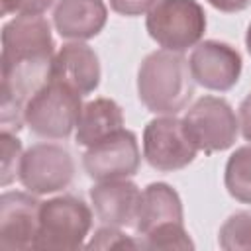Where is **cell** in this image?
<instances>
[{"label":"cell","mask_w":251,"mask_h":251,"mask_svg":"<svg viewBox=\"0 0 251 251\" xmlns=\"http://www.w3.org/2000/svg\"><path fill=\"white\" fill-rule=\"evenodd\" d=\"M55 41L43 16H16L2 27V98L25 102L51 80Z\"/></svg>","instance_id":"cell-1"},{"label":"cell","mask_w":251,"mask_h":251,"mask_svg":"<svg viewBox=\"0 0 251 251\" xmlns=\"http://www.w3.org/2000/svg\"><path fill=\"white\" fill-rule=\"evenodd\" d=\"M137 94L153 114L176 116L184 110L194 94V78L184 55L169 49L149 53L137 71Z\"/></svg>","instance_id":"cell-2"},{"label":"cell","mask_w":251,"mask_h":251,"mask_svg":"<svg viewBox=\"0 0 251 251\" xmlns=\"http://www.w3.org/2000/svg\"><path fill=\"white\" fill-rule=\"evenodd\" d=\"M80 94L59 80L43 84L24 108V120L31 133L43 139H67L80 116Z\"/></svg>","instance_id":"cell-3"},{"label":"cell","mask_w":251,"mask_h":251,"mask_svg":"<svg viewBox=\"0 0 251 251\" xmlns=\"http://www.w3.org/2000/svg\"><path fill=\"white\" fill-rule=\"evenodd\" d=\"M92 227V210L82 198L61 194L41 202L33 249H78Z\"/></svg>","instance_id":"cell-4"},{"label":"cell","mask_w":251,"mask_h":251,"mask_svg":"<svg viewBox=\"0 0 251 251\" xmlns=\"http://www.w3.org/2000/svg\"><path fill=\"white\" fill-rule=\"evenodd\" d=\"M149 37L163 49L182 53L206 31V12L196 0H159L145 18Z\"/></svg>","instance_id":"cell-5"},{"label":"cell","mask_w":251,"mask_h":251,"mask_svg":"<svg viewBox=\"0 0 251 251\" xmlns=\"http://www.w3.org/2000/svg\"><path fill=\"white\" fill-rule=\"evenodd\" d=\"M198 147L190 137L184 120L159 116L143 129V157L149 167L171 173L188 167L196 159Z\"/></svg>","instance_id":"cell-6"},{"label":"cell","mask_w":251,"mask_h":251,"mask_svg":"<svg viewBox=\"0 0 251 251\" xmlns=\"http://www.w3.org/2000/svg\"><path fill=\"white\" fill-rule=\"evenodd\" d=\"M184 124L198 151L218 153L229 149L239 133V118L231 104L220 96L198 98L184 114Z\"/></svg>","instance_id":"cell-7"},{"label":"cell","mask_w":251,"mask_h":251,"mask_svg":"<svg viewBox=\"0 0 251 251\" xmlns=\"http://www.w3.org/2000/svg\"><path fill=\"white\" fill-rule=\"evenodd\" d=\"M75 178L73 155L57 143H35L24 151L18 180L33 194H53Z\"/></svg>","instance_id":"cell-8"},{"label":"cell","mask_w":251,"mask_h":251,"mask_svg":"<svg viewBox=\"0 0 251 251\" xmlns=\"http://www.w3.org/2000/svg\"><path fill=\"white\" fill-rule=\"evenodd\" d=\"M141 163L139 143L133 131L118 129L106 139L86 147L82 155V167L86 175L96 180H118L129 178L137 173Z\"/></svg>","instance_id":"cell-9"},{"label":"cell","mask_w":251,"mask_h":251,"mask_svg":"<svg viewBox=\"0 0 251 251\" xmlns=\"http://www.w3.org/2000/svg\"><path fill=\"white\" fill-rule=\"evenodd\" d=\"M41 202L33 192L8 190L0 196V249L24 251L35 247Z\"/></svg>","instance_id":"cell-10"},{"label":"cell","mask_w":251,"mask_h":251,"mask_svg":"<svg viewBox=\"0 0 251 251\" xmlns=\"http://www.w3.org/2000/svg\"><path fill=\"white\" fill-rule=\"evenodd\" d=\"M194 82L208 90L226 92L233 88L241 75V55L235 47L224 41H200L188 59Z\"/></svg>","instance_id":"cell-11"},{"label":"cell","mask_w":251,"mask_h":251,"mask_svg":"<svg viewBox=\"0 0 251 251\" xmlns=\"http://www.w3.org/2000/svg\"><path fill=\"white\" fill-rule=\"evenodd\" d=\"M141 190L127 178L102 180L90 188V202L102 226L129 227L135 224Z\"/></svg>","instance_id":"cell-12"},{"label":"cell","mask_w":251,"mask_h":251,"mask_svg":"<svg viewBox=\"0 0 251 251\" xmlns=\"http://www.w3.org/2000/svg\"><path fill=\"white\" fill-rule=\"evenodd\" d=\"M51 78L65 82L80 96L94 92L100 84V61L96 51L84 41L65 43L53 57Z\"/></svg>","instance_id":"cell-13"},{"label":"cell","mask_w":251,"mask_h":251,"mask_svg":"<svg viewBox=\"0 0 251 251\" xmlns=\"http://www.w3.org/2000/svg\"><path fill=\"white\" fill-rule=\"evenodd\" d=\"M108 20L104 0H57L53 10V25L61 37L84 41L96 37Z\"/></svg>","instance_id":"cell-14"},{"label":"cell","mask_w":251,"mask_h":251,"mask_svg":"<svg viewBox=\"0 0 251 251\" xmlns=\"http://www.w3.org/2000/svg\"><path fill=\"white\" fill-rule=\"evenodd\" d=\"M165 224H184L182 200L171 184L151 182L141 190L133 227L139 235H145Z\"/></svg>","instance_id":"cell-15"},{"label":"cell","mask_w":251,"mask_h":251,"mask_svg":"<svg viewBox=\"0 0 251 251\" xmlns=\"http://www.w3.org/2000/svg\"><path fill=\"white\" fill-rule=\"evenodd\" d=\"M124 127V112L112 98H94L82 104L75 139L82 147H90Z\"/></svg>","instance_id":"cell-16"},{"label":"cell","mask_w":251,"mask_h":251,"mask_svg":"<svg viewBox=\"0 0 251 251\" xmlns=\"http://www.w3.org/2000/svg\"><path fill=\"white\" fill-rule=\"evenodd\" d=\"M224 184L231 198L241 204H251V145L237 147L224 171Z\"/></svg>","instance_id":"cell-17"},{"label":"cell","mask_w":251,"mask_h":251,"mask_svg":"<svg viewBox=\"0 0 251 251\" xmlns=\"http://www.w3.org/2000/svg\"><path fill=\"white\" fill-rule=\"evenodd\" d=\"M218 243L226 251H251V212L231 214L220 227Z\"/></svg>","instance_id":"cell-18"},{"label":"cell","mask_w":251,"mask_h":251,"mask_svg":"<svg viewBox=\"0 0 251 251\" xmlns=\"http://www.w3.org/2000/svg\"><path fill=\"white\" fill-rule=\"evenodd\" d=\"M141 249H194V243L184 229V224H165L139 239Z\"/></svg>","instance_id":"cell-19"},{"label":"cell","mask_w":251,"mask_h":251,"mask_svg":"<svg viewBox=\"0 0 251 251\" xmlns=\"http://www.w3.org/2000/svg\"><path fill=\"white\" fill-rule=\"evenodd\" d=\"M0 145H2V173H0V182L2 186H8L20 176V165H22V141L18 139L16 133L2 131L0 133Z\"/></svg>","instance_id":"cell-20"},{"label":"cell","mask_w":251,"mask_h":251,"mask_svg":"<svg viewBox=\"0 0 251 251\" xmlns=\"http://www.w3.org/2000/svg\"><path fill=\"white\" fill-rule=\"evenodd\" d=\"M88 249H137L139 241L131 239L129 235H126L124 231H120V227L114 226H102L92 239L86 243Z\"/></svg>","instance_id":"cell-21"},{"label":"cell","mask_w":251,"mask_h":251,"mask_svg":"<svg viewBox=\"0 0 251 251\" xmlns=\"http://www.w3.org/2000/svg\"><path fill=\"white\" fill-rule=\"evenodd\" d=\"M55 0H2V16H41Z\"/></svg>","instance_id":"cell-22"},{"label":"cell","mask_w":251,"mask_h":251,"mask_svg":"<svg viewBox=\"0 0 251 251\" xmlns=\"http://www.w3.org/2000/svg\"><path fill=\"white\" fill-rule=\"evenodd\" d=\"M159 0H110V8L122 16H143Z\"/></svg>","instance_id":"cell-23"},{"label":"cell","mask_w":251,"mask_h":251,"mask_svg":"<svg viewBox=\"0 0 251 251\" xmlns=\"http://www.w3.org/2000/svg\"><path fill=\"white\" fill-rule=\"evenodd\" d=\"M239 129L247 141H251V92L239 104Z\"/></svg>","instance_id":"cell-24"},{"label":"cell","mask_w":251,"mask_h":251,"mask_svg":"<svg viewBox=\"0 0 251 251\" xmlns=\"http://www.w3.org/2000/svg\"><path fill=\"white\" fill-rule=\"evenodd\" d=\"M210 6H214L220 12L226 14H233V12H241L247 10L251 6V0H206Z\"/></svg>","instance_id":"cell-25"},{"label":"cell","mask_w":251,"mask_h":251,"mask_svg":"<svg viewBox=\"0 0 251 251\" xmlns=\"http://www.w3.org/2000/svg\"><path fill=\"white\" fill-rule=\"evenodd\" d=\"M245 47H247V51H249V55H251V24H249L247 33H245Z\"/></svg>","instance_id":"cell-26"}]
</instances>
